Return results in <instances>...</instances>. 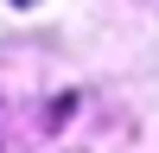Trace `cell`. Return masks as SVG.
I'll use <instances>...</instances> for the list:
<instances>
[{"label": "cell", "instance_id": "obj_1", "mask_svg": "<svg viewBox=\"0 0 159 153\" xmlns=\"http://www.w3.org/2000/svg\"><path fill=\"white\" fill-rule=\"evenodd\" d=\"M13 7H32V0H13Z\"/></svg>", "mask_w": 159, "mask_h": 153}]
</instances>
